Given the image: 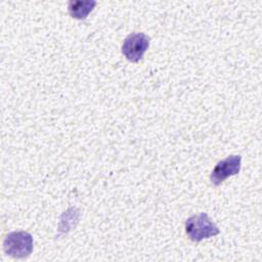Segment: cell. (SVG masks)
<instances>
[{"instance_id": "6da1fadb", "label": "cell", "mask_w": 262, "mask_h": 262, "mask_svg": "<svg viewBox=\"0 0 262 262\" xmlns=\"http://www.w3.org/2000/svg\"><path fill=\"white\" fill-rule=\"evenodd\" d=\"M185 232L189 239L199 243L205 238H210L219 234L220 229L211 221L206 213H200L186 219Z\"/></svg>"}, {"instance_id": "7a4b0ae2", "label": "cell", "mask_w": 262, "mask_h": 262, "mask_svg": "<svg viewBox=\"0 0 262 262\" xmlns=\"http://www.w3.org/2000/svg\"><path fill=\"white\" fill-rule=\"evenodd\" d=\"M4 252L13 258L28 257L33 251V236L27 231H13L3 241Z\"/></svg>"}, {"instance_id": "3957f363", "label": "cell", "mask_w": 262, "mask_h": 262, "mask_svg": "<svg viewBox=\"0 0 262 262\" xmlns=\"http://www.w3.org/2000/svg\"><path fill=\"white\" fill-rule=\"evenodd\" d=\"M149 46V38L144 33H132L128 35L122 45L123 55L131 62H137Z\"/></svg>"}, {"instance_id": "277c9868", "label": "cell", "mask_w": 262, "mask_h": 262, "mask_svg": "<svg viewBox=\"0 0 262 262\" xmlns=\"http://www.w3.org/2000/svg\"><path fill=\"white\" fill-rule=\"evenodd\" d=\"M242 165L239 155H231L226 159L219 161L210 174L211 183L214 185L221 184L226 178L238 174Z\"/></svg>"}, {"instance_id": "5b68a950", "label": "cell", "mask_w": 262, "mask_h": 262, "mask_svg": "<svg viewBox=\"0 0 262 262\" xmlns=\"http://www.w3.org/2000/svg\"><path fill=\"white\" fill-rule=\"evenodd\" d=\"M96 5L95 1H81V0H71L68 5V9L72 17L77 19H84L92 11Z\"/></svg>"}]
</instances>
